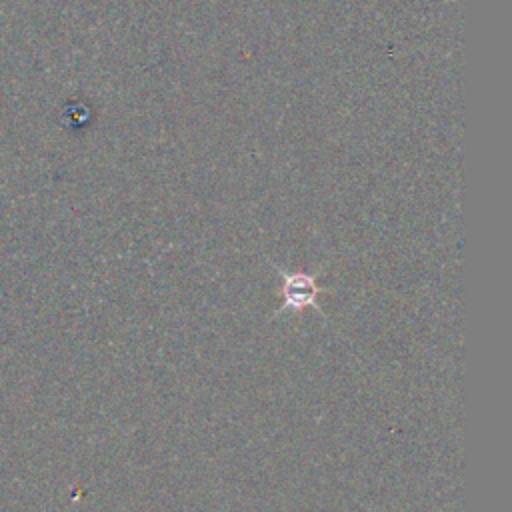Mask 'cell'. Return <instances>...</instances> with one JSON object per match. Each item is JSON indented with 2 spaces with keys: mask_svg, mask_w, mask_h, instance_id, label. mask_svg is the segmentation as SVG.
<instances>
[{
  "mask_svg": "<svg viewBox=\"0 0 512 512\" xmlns=\"http://www.w3.org/2000/svg\"><path fill=\"white\" fill-rule=\"evenodd\" d=\"M282 278H284V286H282L284 304L280 310H300L306 306L320 310V306L316 304V296L320 290L312 276L282 272Z\"/></svg>",
  "mask_w": 512,
  "mask_h": 512,
  "instance_id": "6da1fadb",
  "label": "cell"
}]
</instances>
